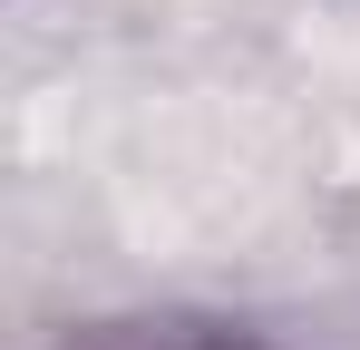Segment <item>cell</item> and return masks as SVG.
Returning <instances> with one entry per match:
<instances>
[{
    "instance_id": "cell-1",
    "label": "cell",
    "mask_w": 360,
    "mask_h": 350,
    "mask_svg": "<svg viewBox=\"0 0 360 350\" xmlns=\"http://www.w3.org/2000/svg\"><path fill=\"white\" fill-rule=\"evenodd\" d=\"M59 350H273L243 321H205V311H117V321H78Z\"/></svg>"
}]
</instances>
